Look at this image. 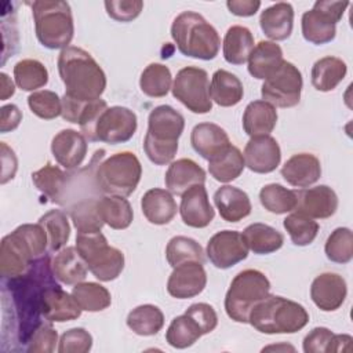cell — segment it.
Listing matches in <instances>:
<instances>
[{"instance_id":"obj_44","label":"cell","mask_w":353,"mask_h":353,"mask_svg":"<svg viewBox=\"0 0 353 353\" xmlns=\"http://www.w3.org/2000/svg\"><path fill=\"white\" fill-rule=\"evenodd\" d=\"M14 79L22 91H34L48 83V70L37 59H22L14 66Z\"/></svg>"},{"instance_id":"obj_55","label":"cell","mask_w":353,"mask_h":353,"mask_svg":"<svg viewBox=\"0 0 353 353\" xmlns=\"http://www.w3.org/2000/svg\"><path fill=\"white\" fill-rule=\"evenodd\" d=\"M0 131L4 134V132H8V131H12L15 130L21 120H22V112L19 110V108L14 103H10V105H4L1 109H0Z\"/></svg>"},{"instance_id":"obj_11","label":"cell","mask_w":353,"mask_h":353,"mask_svg":"<svg viewBox=\"0 0 353 353\" xmlns=\"http://www.w3.org/2000/svg\"><path fill=\"white\" fill-rule=\"evenodd\" d=\"M174 98H176L188 110L204 114L211 112L212 101L210 97L208 73L197 66L182 68L171 87Z\"/></svg>"},{"instance_id":"obj_7","label":"cell","mask_w":353,"mask_h":353,"mask_svg":"<svg viewBox=\"0 0 353 353\" xmlns=\"http://www.w3.org/2000/svg\"><path fill=\"white\" fill-rule=\"evenodd\" d=\"M142 176V165L132 152H119L98 163L94 181L99 192L114 196H130Z\"/></svg>"},{"instance_id":"obj_21","label":"cell","mask_w":353,"mask_h":353,"mask_svg":"<svg viewBox=\"0 0 353 353\" xmlns=\"http://www.w3.org/2000/svg\"><path fill=\"white\" fill-rule=\"evenodd\" d=\"M179 214L185 225L196 229L205 228L215 216L204 185H194L188 189L181 199Z\"/></svg>"},{"instance_id":"obj_27","label":"cell","mask_w":353,"mask_h":353,"mask_svg":"<svg viewBox=\"0 0 353 353\" xmlns=\"http://www.w3.org/2000/svg\"><path fill=\"white\" fill-rule=\"evenodd\" d=\"M214 203L219 215L226 222H239L251 214L252 205L248 194L230 185L221 186L214 193Z\"/></svg>"},{"instance_id":"obj_29","label":"cell","mask_w":353,"mask_h":353,"mask_svg":"<svg viewBox=\"0 0 353 353\" xmlns=\"http://www.w3.org/2000/svg\"><path fill=\"white\" fill-rule=\"evenodd\" d=\"M277 110L263 99L250 102L243 113V128L247 135H269L277 123Z\"/></svg>"},{"instance_id":"obj_40","label":"cell","mask_w":353,"mask_h":353,"mask_svg":"<svg viewBox=\"0 0 353 353\" xmlns=\"http://www.w3.org/2000/svg\"><path fill=\"white\" fill-rule=\"evenodd\" d=\"M72 295L85 312H101L110 306L112 296L106 287L94 281H81L74 284Z\"/></svg>"},{"instance_id":"obj_54","label":"cell","mask_w":353,"mask_h":353,"mask_svg":"<svg viewBox=\"0 0 353 353\" xmlns=\"http://www.w3.org/2000/svg\"><path fill=\"white\" fill-rule=\"evenodd\" d=\"M334 332L325 327L313 328L303 338V352L305 353H321L327 352L328 343L332 338Z\"/></svg>"},{"instance_id":"obj_28","label":"cell","mask_w":353,"mask_h":353,"mask_svg":"<svg viewBox=\"0 0 353 353\" xmlns=\"http://www.w3.org/2000/svg\"><path fill=\"white\" fill-rule=\"evenodd\" d=\"M141 208L145 218L153 225H167L176 215L178 205L167 189H149L141 199Z\"/></svg>"},{"instance_id":"obj_41","label":"cell","mask_w":353,"mask_h":353,"mask_svg":"<svg viewBox=\"0 0 353 353\" xmlns=\"http://www.w3.org/2000/svg\"><path fill=\"white\" fill-rule=\"evenodd\" d=\"M98 199H83L69 207V214L77 233H98L105 222L102 221L98 205Z\"/></svg>"},{"instance_id":"obj_1","label":"cell","mask_w":353,"mask_h":353,"mask_svg":"<svg viewBox=\"0 0 353 353\" xmlns=\"http://www.w3.org/2000/svg\"><path fill=\"white\" fill-rule=\"evenodd\" d=\"M58 72L65 84V95L77 101L99 99L106 88V74L90 52L69 46L58 55Z\"/></svg>"},{"instance_id":"obj_2","label":"cell","mask_w":353,"mask_h":353,"mask_svg":"<svg viewBox=\"0 0 353 353\" xmlns=\"http://www.w3.org/2000/svg\"><path fill=\"white\" fill-rule=\"evenodd\" d=\"M48 237L37 223H23L4 236L0 244V270L3 280H11L29 272L33 263L46 255Z\"/></svg>"},{"instance_id":"obj_38","label":"cell","mask_w":353,"mask_h":353,"mask_svg":"<svg viewBox=\"0 0 353 353\" xmlns=\"http://www.w3.org/2000/svg\"><path fill=\"white\" fill-rule=\"evenodd\" d=\"M127 325L137 335L152 336L163 328L164 314L156 305H139L128 313Z\"/></svg>"},{"instance_id":"obj_4","label":"cell","mask_w":353,"mask_h":353,"mask_svg":"<svg viewBox=\"0 0 353 353\" xmlns=\"http://www.w3.org/2000/svg\"><path fill=\"white\" fill-rule=\"evenodd\" d=\"M171 36L178 50L190 58L214 59L221 47L216 29L194 11H183L175 17L171 25Z\"/></svg>"},{"instance_id":"obj_58","label":"cell","mask_w":353,"mask_h":353,"mask_svg":"<svg viewBox=\"0 0 353 353\" xmlns=\"http://www.w3.org/2000/svg\"><path fill=\"white\" fill-rule=\"evenodd\" d=\"M352 336L346 335V334H338V335H332L328 347H327V353L330 352H346L352 349Z\"/></svg>"},{"instance_id":"obj_6","label":"cell","mask_w":353,"mask_h":353,"mask_svg":"<svg viewBox=\"0 0 353 353\" xmlns=\"http://www.w3.org/2000/svg\"><path fill=\"white\" fill-rule=\"evenodd\" d=\"M37 40L50 50L69 47L73 34V15L68 1L37 0L32 3Z\"/></svg>"},{"instance_id":"obj_51","label":"cell","mask_w":353,"mask_h":353,"mask_svg":"<svg viewBox=\"0 0 353 353\" xmlns=\"http://www.w3.org/2000/svg\"><path fill=\"white\" fill-rule=\"evenodd\" d=\"M92 347V336L84 328H70L61 335L59 353H87Z\"/></svg>"},{"instance_id":"obj_24","label":"cell","mask_w":353,"mask_h":353,"mask_svg":"<svg viewBox=\"0 0 353 353\" xmlns=\"http://www.w3.org/2000/svg\"><path fill=\"white\" fill-rule=\"evenodd\" d=\"M72 176L73 175L62 171L58 165L47 163L43 168L32 174V181L34 186L52 203L66 204V194L70 188Z\"/></svg>"},{"instance_id":"obj_19","label":"cell","mask_w":353,"mask_h":353,"mask_svg":"<svg viewBox=\"0 0 353 353\" xmlns=\"http://www.w3.org/2000/svg\"><path fill=\"white\" fill-rule=\"evenodd\" d=\"M296 211L310 218L325 219L335 214L338 208V196L327 185H319L309 189L295 190Z\"/></svg>"},{"instance_id":"obj_35","label":"cell","mask_w":353,"mask_h":353,"mask_svg":"<svg viewBox=\"0 0 353 353\" xmlns=\"http://www.w3.org/2000/svg\"><path fill=\"white\" fill-rule=\"evenodd\" d=\"M245 167L243 153L232 143L208 160L210 175L218 182H232L239 178Z\"/></svg>"},{"instance_id":"obj_36","label":"cell","mask_w":353,"mask_h":353,"mask_svg":"<svg viewBox=\"0 0 353 353\" xmlns=\"http://www.w3.org/2000/svg\"><path fill=\"white\" fill-rule=\"evenodd\" d=\"M347 66L345 61L336 57H323L312 66V84L317 91L328 92L345 79Z\"/></svg>"},{"instance_id":"obj_25","label":"cell","mask_w":353,"mask_h":353,"mask_svg":"<svg viewBox=\"0 0 353 353\" xmlns=\"http://www.w3.org/2000/svg\"><path fill=\"white\" fill-rule=\"evenodd\" d=\"M190 143L196 153L210 160L230 145L228 132L214 123H199L190 132Z\"/></svg>"},{"instance_id":"obj_5","label":"cell","mask_w":353,"mask_h":353,"mask_svg":"<svg viewBox=\"0 0 353 353\" xmlns=\"http://www.w3.org/2000/svg\"><path fill=\"white\" fill-rule=\"evenodd\" d=\"M248 323L262 334H294L309 323V313L295 301L268 294L251 309Z\"/></svg>"},{"instance_id":"obj_13","label":"cell","mask_w":353,"mask_h":353,"mask_svg":"<svg viewBox=\"0 0 353 353\" xmlns=\"http://www.w3.org/2000/svg\"><path fill=\"white\" fill-rule=\"evenodd\" d=\"M138 127L137 114L124 106H110L101 112L98 116L91 142H105L110 145L123 143L132 138Z\"/></svg>"},{"instance_id":"obj_16","label":"cell","mask_w":353,"mask_h":353,"mask_svg":"<svg viewBox=\"0 0 353 353\" xmlns=\"http://www.w3.org/2000/svg\"><path fill=\"white\" fill-rule=\"evenodd\" d=\"M244 163L256 174H269L277 168L281 160L279 142L270 135L252 137L244 148Z\"/></svg>"},{"instance_id":"obj_32","label":"cell","mask_w":353,"mask_h":353,"mask_svg":"<svg viewBox=\"0 0 353 353\" xmlns=\"http://www.w3.org/2000/svg\"><path fill=\"white\" fill-rule=\"evenodd\" d=\"M244 95V87L240 79L225 70L218 69L214 72L210 85V97L216 105L229 108L237 105Z\"/></svg>"},{"instance_id":"obj_37","label":"cell","mask_w":353,"mask_h":353,"mask_svg":"<svg viewBox=\"0 0 353 353\" xmlns=\"http://www.w3.org/2000/svg\"><path fill=\"white\" fill-rule=\"evenodd\" d=\"M99 215L102 221L112 229L121 230L127 229L134 218L132 207L127 199L123 196L106 194L97 201Z\"/></svg>"},{"instance_id":"obj_47","label":"cell","mask_w":353,"mask_h":353,"mask_svg":"<svg viewBox=\"0 0 353 353\" xmlns=\"http://www.w3.org/2000/svg\"><path fill=\"white\" fill-rule=\"evenodd\" d=\"M283 226L288 232L291 241L299 247H305L313 243L319 233V223L313 221V218L298 211L290 214L283 221Z\"/></svg>"},{"instance_id":"obj_57","label":"cell","mask_w":353,"mask_h":353,"mask_svg":"<svg viewBox=\"0 0 353 353\" xmlns=\"http://www.w3.org/2000/svg\"><path fill=\"white\" fill-rule=\"evenodd\" d=\"M226 7L237 17H252L261 7L259 0H228Z\"/></svg>"},{"instance_id":"obj_10","label":"cell","mask_w":353,"mask_h":353,"mask_svg":"<svg viewBox=\"0 0 353 353\" xmlns=\"http://www.w3.org/2000/svg\"><path fill=\"white\" fill-rule=\"evenodd\" d=\"M347 6V1H316L313 8L302 15L303 39L316 46L332 41L336 34V23L343 17Z\"/></svg>"},{"instance_id":"obj_20","label":"cell","mask_w":353,"mask_h":353,"mask_svg":"<svg viewBox=\"0 0 353 353\" xmlns=\"http://www.w3.org/2000/svg\"><path fill=\"white\" fill-rule=\"evenodd\" d=\"M87 138L72 128L59 131L51 141V152L57 163L66 170H74L85 159L87 154Z\"/></svg>"},{"instance_id":"obj_53","label":"cell","mask_w":353,"mask_h":353,"mask_svg":"<svg viewBox=\"0 0 353 353\" xmlns=\"http://www.w3.org/2000/svg\"><path fill=\"white\" fill-rule=\"evenodd\" d=\"M186 314L192 316L201 327L204 335L210 334L211 331H214L218 325V316L216 312L214 310V307L208 303L204 302H199V303H193L190 305L186 310Z\"/></svg>"},{"instance_id":"obj_39","label":"cell","mask_w":353,"mask_h":353,"mask_svg":"<svg viewBox=\"0 0 353 353\" xmlns=\"http://www.w3.org/2000/svg\"><path fill=\"white\" fill-rule=\"evenodd\" d=\"M204 332L200 324L189 314L183 313L176 316L165 332V341L170 346L176 349H186L192 346Z\"/></svg>"},{"instance_id":"obj_45","label":"cell","mask_w":353,"mask_h":353,"mask_svg":"<svg viewBox=\"0 0 353 353\" xmlns=\"http://www.w3.org/2000/svg\"><path fill=\"white\" fill-rule=\"evenodd\" d=\"M259 201L269 212L287 214L296 208V193L280 183H269L261 189Z\"/></svg>"},{"instance_id":"obj_42","label":"cell","mask_w":353,"mask_h":353,"mask_svg":"<svg viewBox=\"0 0 353 353\" xmlns=\"http://www.w3.org/2000/svg\"><path fill=\"white\" fill-rule=\"evenodd\" d=\"M172 84V76L168 66L163 63L148 65L139 77L141 91L150 98H161L168 94Z\"/></svg>"},{"instance_id":"obj_22","label":"cell","mask_w":353,"mask_h":353,"mask_svg":"<svg viewBox=\"0 0 353 353\" xmlns=\"http://www.w3.org/2000/svg\"><path fill=\"white\" fill-rule=\"evenodd\" d=\"M281 176L295 188H307L321 176L320 160L312 153H296L281 167Z\"/></svg>"},{"instance_id":"obj_59","label":"cell","mask_w":353,"mask_h":353,"mask_svg":"<svg viewBox=\"0 0 353 353\" xmlns=\"http://www.w3.org/2000/svg\"><path fill=\"white\" fill-rule=\"evenodd\" d=\"M0 80H1V101H6L7 98L14 95L15 85L6 73H0Z\"/></svg>"},{"instance_id":"obj_26","label":"cell","mask_w":353,"mask_h":353,"mask_svg":"<svg viewBox=\"0 0 353 353\" xmlns=\"http://www.w3.org/2000/svg\"><path fill=\"white\" fill-rule=\"evenodd\" d=\"M259 26L270 40H285L292 33L294 8L290 3L280 1L265 8L259 17Z\"/></svg>"},{"instance_id":"obj_9","label":"cell","mask_w":353,"mask_h":353,"mask_svg":"<svg viewBox=\"0 0 353 353\" xmlns=\"http://www.w3.org/2000/svg\"><path fill=\"white\" fill-rule=\"evenodd\" d=\"M76 248L88 270L99 281H112L124 269V254L108 244L106 237L98 233H77Z\"/></svg>"},{"instance_id":"obj_8","label":"cell","mask_w":353,"mask_h":353,"mask_svg":"<svg viewBox=\"0 0 353 353\" xmlns=\"http://www.w3.org/2000/svg\"><path fill=\"white\" fill-rule=\"evenodd\" d=\"M269 279L256 269H245L234 276L225 295V310L236 323H248L251 309L268 296Z\"/></svg>"},{"instance_id":"obj_3","label":"cell","mask_w":353,"mask_h":353,"mask_svg":"<svg viewBox=\"0 0 353 353\" xmlns=\"http://www.w3.org/2000/svg\"><path fill=\"white\" fill-rule=\"evenodd\" d=\"M185 128L183 116L170 105H159L149 113L143 150L156 165L172 161L178 150V139Z\"/></svg>"},{"instance_id":"obj_15","label":"cell","mask_w":353,"mask_h":353,"mask_svg":"<svg viewBox=\"0 0 353 353\" xmlns=\"http://www.w3.org/2000/svg\"><path fill=\"white\" fill-rule=\"evenodd\" d=\"M207 284V273L200 262H185L174 268L167 281V291L176 299L199 295Z\"/></svg>"},{"instance_id":"obj_18","label":"cell","mask_w":353,"mask_h":353,"mask_svg":"<svg viewBox=\"0 0 353 353\" xmlns=\"http://www.w3.org/2000/svg\"><path fill=\"white\" fill-rule=\"evenodd\" d=\"M346 295V281L338 273H321L310 285V298L313 303L323 312H334L339 309L343 305Z\"/></svg>"},{"instance_id":"obj_23","label":"cell","mask_w":353,"mask_h":353,"mask_svg":"<svg viewBox=\"0 0 353 353\" xmlns=\"http://www.w3.org/2000/svg\"><path fill=\"white\" fill-rule=\"evenodd\" d=\"M164 182L168 192L182 196L192 186L204 185L205 171L192 159H178L170 164Z\"/></svg>"},{"instance_id":"obj_31","label":"cell","mask_w":353,"mask_h":353,"mask_svg":"<svg viewBox=\"0 0 353 353\" xmlns=\"http://www.w3.org/2000/svg\"><path fill=\"white\" fill-rule=\"evenodd\" d=\"M51 269L54 277L68 285L81 283L87 276V265L76 247H66L61 250L51 259Z\"/></svg>"},{"instance_id":"obj_48","label":"cell","mask_w":353,"mask_h":353,"mask_svg":"<svg viewBox=\"0 0 353 353\" xmlns=\"http://www.w3.org/2000/svg\"><path fill=\"white\" fill-rule=\"evenodd\" d=\"M324 251L335 263H347L353 258V234L349 228H336L327 239Z\"/></svg>"},{"instance_id":"obj_52","label":"cell","mask_w":353,"mask_h":353,"mask_svg":"<svg viewBox=\"0 0 353 353\" xmlns=\"http://www.w3.org/2000/svg\"><path fill=\"white\" fill-rule=\"evenodd\" d=\"M103 4L108 15L119 22L135 19L143 8V1L141 0H106Z\"/></svg>"},{"instance_id":"obj_56","label":"cell","mask_w":353,"mask_h":353,"mask_svg":"<svg viewBox=\"0 0 353 353\" xmlns=\"http://www.w3.org/2000/svg\"><path fill=\"white\" fill-rule=\"evenodd\" d=\"M1 143V163H3V172H1V183H6L7 181L12 179L17 172V156L12 149H10L6 142Z\"/></svg>"},{"instance_id":"obj_34","label":"cell","mask_w":353,"mask_h":353,"mask_svg":"<svg viewBox=\"0 0 353 353\" xmlns=\"http://www.w3.org/2000/svg\"><path fill=\"white\" fill-rule=\"evenodd\" d=\"M241 234L248 250L258 255L276 252L284 243V236L277 229L261 222L248 225Z\"/></svg>"},{"instance_id":"obj_49","label":"cell","mask_w":353,"mask_h":353,"mask_svg":"<svg viewBox=\"0 0 353 353\" xmlns=\"http://www.w3.org/2000/svg\"><path fill=\"white\" fill-rule=\"evenodd\" d=\"M28 105L33 114L44 120H52L62 113V99L50 90L32 92L28 97Z\"/></svg>"},{"instance_id":"obj_46","label":"cell","mask_w":353,"mask_h":353,"mask_svg":"<svg viewBox=\"0 0 353 353\" xmlns=\"http://www.w3.org/2000/svg\"><path fill=\"white\" fill-rule=\"evenodd\" d=\"M39 223L46 229L50 251H59L70 237V225L62 210H51L40 216Z\"/></svg>"},{"instance_id":"obj_14","label":"cell","mask_w":353,"mask_h":353,"mask_svg":"<svg viewBox=\"0 0 353 353\" xmlns=\"http://www.w3.org/2000/svg\"><path fill=\"white\" fill-rule=\"evenodd\" d=\"M207 256L218 269H229L248 256V247L237 230H221L207 243Z\"/></svg>"},{"instance_id":"obj_50","label":"cell","mask_w":353,"mask_h":353,"mask_svg":"<svg viewBox=\"0 0 353 353\" xmlns=\"http://www.w3.org/2000/svg\"><path fill=\"white\" fill-rule=\"evenodd\" d=\"M57 342L58 334L51 325V321H41L29 336L25 350L33 353H51L55 350Z\"/></svg>"},{"instance_id":"obj_12","label":"cell","mask_w":353,"mask_h":353,"mask_svg":"<svg viewBox=\"0 0 353 353\" xmlns=\"http://www.w3.org/2000/svg\"><path fill=\"white\" fill-rule=\"evenodd\" d=\"M302 85L303 80L299 69L294 63L283 61L279 69L265 79L261 95L263 101L273 106L292 108L301 101Z\"/></svg>"},{"instance_id":"obj_43","label":"cell","mask_w":353,"mask_h":353,"mask_svg":"<svg viewBox=\"0 0 353 353\" xmlns=\"http://www.w3.org/2000/svg\"><path fill=\"white\" fill-rule=\"evenodd\" d=\"M165 258L172 268L185 262L204 263L205 261L203 247L196 240L186 236H175L168 241Z\"/></svg>"},{"instance_id":"obj_33","label":"cell","mask_w":353,"mask_h":353,"mask_svg":"<svg viewBox=\"0 0 353 353\" xmlns=\"http://www.w3.org/2000/svg\"><path fill=\"white\" fill-rule=\"evenodd\" d=\"M254 36L248 28L241 25L230 26L222 43L225 61L232 65L245 63L254 48Z\"/></svg>"},{"instance_id":"obj_30","label":"cell","mask_w":353,"mask_h":353,"mask_svg":"<svg viewBox=\"0 0 353 353\" xmlns=\"http://www.w3.org/2000/svg\"><path fill=\"white\" fill-rule=\"evenodd\" d=\"M283 50L274 41H259L254 46L248 57V73L258 79L265 80L283 63Z\"/></svg>"},{"instance_id":"obj_17","label":"cell","mask_w":353,"mask_h":353,"mask_svg":"<svg viewBox=\"0 0 353 353\" xmlns=\"http://www.w3.org/2000/svg\"><path fill=\"white\" fill-rule=\"evenodd\" d=\"M40 306L43 317L51 323L72 321L81 314V307L73 295L63 291L57 283L43 290Z\"/></svg>"}]
</instances>
